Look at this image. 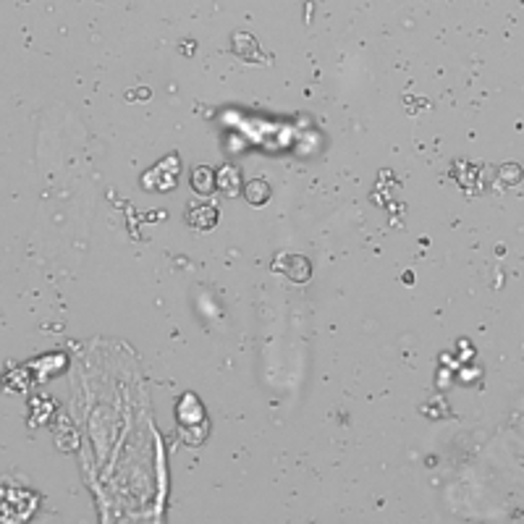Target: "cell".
<instances>
[{
  "instance_id": "cell-1",
  "label": "cell",
  "mask_w": 524,
  "mask_h": 524,
  "mask_svg": "<svg viewBox=\"0 0 524 524\" xmlns=\"http://www.w3.org/2000/svg\"><path fill=\"white\" fill-rule=\"evenodd\" d=\"M273 270L283 273L288 281H294V283H307L312 275V265L310 260L302 257V254H288V252H283V254L275 257Z\"/></svg>"
},
{
  "instance_id": "cell-2",
  "label": "cell",
  "mask_w": 524,
  "mask_h": 524,
  "mask_svg": "<svg viewBox=\"0 0 524 524\" xmlns=\"http://www.w3.org/2000/svg\"><path fill=\"white\" fill-rule=\"evenodd\" d=\"M189 226H194L197 231H207L218 223V207L213 204H200V207H191V213H186Z\"/></svg>"
},
{
  "instance_id": "cell-3",
  "label": "cell",
  "mask_w": 524,
  "mask_h": 524,
  "mask_svg": "<svg viewBox=\"0 0 524 524\" xmlns=\"http://www.w3.org/2000/svg\"><path fill=\"white\" fill-rule=\"evenodd\" d=\"M191 186L197 194H213L218 189V173L207 166H197L191 173Z\"/></svg>"
},
{
  "instance_id": "cell-4",
  "label": "cell",
  "mask_w": 524,
  "mask_h": 524,
  "mask_svg": "<svg viewBox=\"0 0 524 524\" xmlns=\"http://www.w3.org/2000/svg\"><path fill=\"white\" fill-rule=\"evenodd\" d=\"M244 197H247V202L250 204H265L268 200H270V184L265 179H252L244 184Z\"/></svg>"
},
{
  "instance_id": "cell-5",
  "label": "cell",
  "mask_w": 524,
  "mask_h": 524,
  "mask_svg": "<svg viewBox=\"0 0 524 524\" xmlns=\"http://www.w3.org/2000/svg\"><path fill=\"white\" fill-rule=\"evenodd\" d=\"M218 189H223L226 194H236L241 186V176H238V168L234 166H223L218 171Z\"/></svg>"
},
{
  "instance_id": "cell-6",
  "label": "cell",
  "mask_w": 524,
  "mask_h": 524,
  "mask_svg": "<svg viewBox=\"0 0 524 524\" xmlns=\"http://www.w3.org/2000/svg\"><path fill=\"white\" fill-rule=\"evenodd\" d=\"M236 42H234V50H236L238 55L244 60H252V58H260L257 55V42H254V37L250 35H236L234 37Z\"/></svg>"
}]
</instances>
